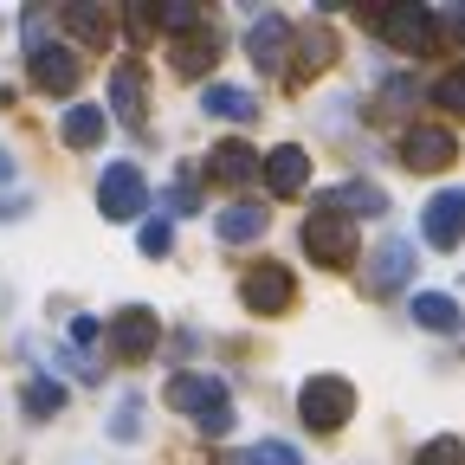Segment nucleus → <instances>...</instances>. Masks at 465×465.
Segmentation results:
<instances>
[{
	"instance_id": "nucleus-1",
	"label": "nucleus",
	"mask_w": 465,
	"mask_h": 465,
	"mask_svg": "<svg viewBox=\"0 0 465 465\" xmlns=\"http://www.w3.org/2000/svg\"><path fill=\"white\" fill-rule=\"evenodd\" d=\"M168 407H174V414H194V427L207 433V440H220L226 427H232V401H226V381L220 375H174L168 381V394H162Z\"/></svg>"
},
{
	"instance_id": "nucleus-2",
	"label": "nucleus",
	"mask_w": 465,
	"mask_h": 465,
	"mask_svg": "<svg viewBox=\"0 0 465 465\" xmlns=\"http://www.w3.org/2000/svg\"><path fill=\"white\" fill-rule=\"evenodd\" d=\"M298 414H304V427L336 433L349 414H356V388H349L342 375H311V381L298 388Z\"/></svg>"
},
{
	"instance_id": "nucleus-3",
	"label": "nucleus",
	"mask_w": 465,
	"mask_h": 465,
	"mask_svg": "<svg viewBox=\"0 0 465 465\" xmlns=\"http://www.w3.org/2000/svg\"><path fill=\"white\" fill-rule=\"evenodd\" d=\"M97 207H104V220H136V213H149V182H143V168L136 162H110L104 168V182H97Z\"/></svg>"
},
{
	"instance_id": "nucleus-4",
	"label": "nucleus",
	"mask_w": 465,
	"mask_h": 465,
	"mask_svg": "<svg viewBox=\"0 0 465 465\" xmlns=\"http://www.w3.org/2000/svg\"><path fill=\"white\" fill-rule=\"evenodd\" d=\"M304 252L317 265H349V259H356V220L336 213V207H317L304 220Z\"/></svg>"
},
{
	"instance_id": "nucleus-5",
	"label": "nucleus",
	"mask_w": 465,
	"mask_h": 465,
	"mask_svg": "<svg viewBox=\"0 0 465 465\" xmlns=\"http://www.w3.org/2000/svg\"><path fill=\"white\" fill-rule=\"evenodd\" d=\"M155 342H162V317H155L149 304H124V311L110 317V349H116L124 362H143Z\"/></svg>"
},
{
	"instance_id": "nucleus-6",
	"label": "nucleus",
	"mask_w": 465,
	"mask_h": 465,
	"mask_svg": "<svg viewBox=\"0 0 465 465\" xmlns=\"http://www.w3.org/2000/svg\"><path fill=\"white\" fill-rule=\"evenodd\" d=\"M420 232H427V246L452 252L465 240V188H440L427 207H420Z\"/></svg>"
},
{
	"instance_id": "nucleus-7",
	"label": "nucleus",
	"mask_w": 465,
	"mask_h": 465,
	"mask_svg": "<svg viewBox=\"0 0 465 465\" xmlns=\"http://www.w3.org/2000/svg\"><path fill=\"white\" fill-rule=\"evenodd\" d=\"M369 26L388 39V45H401V52H420V45H433V20L420 14V7H369Z\"/></svg>"
},
{
	"instance_id": "nucleus-8",
	"label": "nucleus",
	"mask_w": 465,
	"mask_h": 465,
	"mask_svg": "<svg viewBox=\"0 0 465 465\" xmlns=\"http://www.w3.org/2000/svg\"><path fill=\"white\" fill-rule=\"evenodd\" d=\"M240 298H246V311L278 317V311H291V298H298V278H291L284 265H259V272H246Z\"/></svg>"
},
{
	"instance_id": "nucleus-9",
	"label": "nucleus",
	"mask_w": 465,
	"mask_h": 465,
	"mask_svg": "<svg viewBox=\"0 0 465 465\" xmlns=\"http://www.w3.org/2000/svg\"><path fill=\"white\" fill-rule=\"evenodd\" d=\"M407 278H414V240H381L375 259H369L362 291H369V298H388V291H401Z\"/></svg>"
},
{
	"instance_id": "nucleus-10",
	"label": "nucleus",
	"mask_w": 465,
	"mask_h": 465,
	"mask_svg": "<svg viewBox=\"0 0 465 465\" xmlns=\"http://www.w3.org/2000/svg\"><path fill=\"white\" fill-rule=\"evenodd\" d=\"M401 155H407V168L433 174V168H446V162L459 155V143H452V130H440V124H414V130L401 136Z\"/></svg>"
},
{
	"instance_id": "nucleus-11",
	"label": "nucleus",
	"mask_w": 465,
	"mask_h": 465,
	"mask_svg": "<svg viewBox=\"0 0 465 465\" xmlns=\"http://www.w3.org/2000/svg\"><path fill=\"white\" fill-rule=\"evenodd\" d=\"M246 52H252L259 72H278L284 58H291V20H284V14H259L252 33H246Z\"/></svg>"
},
{
	"instance_id": "nucleus-12",
	"label": "nucleus",
	"mask_w": 465,
	"mask_h": 465,
	"mask_svg": "<svg viewBox=\"0 0 465 465\" xmlns=\"http://www.w3.org/2000/svg\"><path fill=\"white\" fill-rule=\"evenodd\" d=\"M26 58H33V84H39V91H72V84L84 78V65H78L72 45H33Z\"/></svg>"
},
{
	"instance_id": "nucleus-13",
	"label": "nucleus",
	"mask_w": 465,
	"mask_h": 465,
	"mask_svg": "<svg viewBox=\"0 0 465 465\" xmlns=\"http://www.w3.org/2000/svg\"><path fill=\"white\" fill-rule=\"evenodd\" d=\"M259 168H265V188H272L278 201H284V194H298V188L311 182V155H304L298 143H284V149H272V155H265Z\"/></svg>"
},
{
	"instance_id": "nucleus-14",
	"label": "nucleus",
	"mask_w": 465,
	"mask_h": 465,
	"mask_svg": "<svg viewBox=\"0 0 465 465\" xmlns=\"http://www.w3.org/2000/svg\"><path fill=\"white\" fill-rule=\"evenodd\" d=\"M265 226H272V213L252 207V201H232V207L213 213V232H220L226 246H252V240H265Z\"/></svg>"
},
{
	"instance_id": "nucleus-15",
	"label": "nucleus",
	"mask_w": 465,
	"mask_h": 465,
	"mask_svg": "<svg viewBox=\"0 0 465 465\" xmlns=\"http://www.w3.org/2000/svg\"><path fill=\"white\" fill-rule=\"evenodd\" d=\"M110 110H116V124L143 130V110H149V104H143V65H130V58L110 72Z\"/></svg>"
},
{
	"instance_id": "nucleus-16",
	"label": "nucleus",
	"mask_w": 465,
	"mask_h": 465,
	"mask_svg": "<svg viewBox=\"0 0 465 465\" xmlns=\"http://www.w3.org/2000/svg\"><path fill=\"white\" fill-rule=\"evenodd\" d=\"M104 104H72L65 116H58V136H65V149H97L104 143Z\"/></svg>"
},
{
	"instance_id": "nucleus-17",
	"label": "nucleus",
	"mask_w": 465,
	"mask_h": 465,
	"mask_svg": "<svg viewBox=\"0 0 465 465\" xmlns=\"http://www.w3.org/2000/svg\"><path fill=\"white\" fill-rule=\"evenodd\" d=\"M213 52H220V33L201 20L194 33H182V39H174V72H182V78L207 72V65H213Z\"/></svg>"
},
{
	"instance_id": "nucleus-18",
	"label": "nucleus",
	"mask_w": 465,
	"mask_h": 465,
	"mask_svg": "<svg viewBox=\"0 0 465 465\" xmlns=\"http://www.w3.org/2000/svg\"><path fill=\"white\" fill-rule=\"evenodd\" d=\"M207 174H213V182H226V188H240V182H252V174H259V155H252L246 143H220V149L207 155Z\"/></svg>"
},
{
	"instance_id": "nucleus-19",
	"label": "nucleus",
	"mask_w": 465,
	"mask_h": 465,
	"mask_svg": "<svg viewBox=\"0 0 465 465\" xmlns=\"http://www.w3.org/2000/svg\"><path fill=\"white\" fill-rule=\"evenodd\" d=\"M201 110H207V116H226V124H252V116H259V97L240 91V84H207Z\"/></svg>"
},
{
	"instance_id": "nucleus-20",
	"label": "nucleus",
	"mask_w": 465,
	"mask_h": 465,
	"mask_svg": "<svg viewBox=\"0 0 465 465\" xmlns=\"http://www.w3.org/2000/svg\"><path fill=\"white\" fill-rule=\"evenodd\" d=\"M58 20H65V33H72V39H84V45H110V39H116L110 14H97V7H65Z\"/></svg>"
},
{
	"instance_id": "nucleus-21",
	"label": "nucleus",
	"mask_w": 465,
	"mask_h": 465,
	"mask_svg": "<svg viewBox=\"0 0 465 465\" xmlns=\"http://www.w3.org/2000/svg\"><path fill=\"white\" fill-rule=\"evenodd\" d=\"M414 323L446 336V330H459V304L446 298V291H420V298H414Z\"/></svg>"
},
{
	"instance_id": "nucleus-22",
	"label": "nucleus",
	"mask_w": 465,
	"mask_h": 465,
	"mask_svg": "<svg viewBox=\"0 0 465 465\" xmlns=\"http://www.w3.org/2000/svg\"><path fill=\"white\" fill-rule=\"evenodd\" d=\"M20 407H26L33 420H52L58 407H65V381H52V375H33V381H26V394H20Z\"/></svg>"
},
{
	"instance_id": "nucleus-23",
	"label": "nucleus",
	"mask_w": 465,
	"mask_h": 465,
	"mask_svg": "<svg viewBox=\"0 0 465 465\" xmlns=\"http://www.w3.org/2000/svg\"><path fill=\"white\" fill-rule=\"evenodd\" d=\"M330 52H336V39H330L323 26H304V33H298V65H304V72H323Z\"/></svg>"
},
{
	"instance_id": "nucleus-24",
	"label": "nucleus",
	"mask_w": 465,
	"mask_h": 465,
	"mask_svg": "<svg viewBox=\"0 0 465 465\" xmlns=\"http://www.w3.org/2000/svg\"><path fill=\"white\" fill-rule=\"evenodd\" d=\"M323 207H336V213H342V207H369V213H381V207H388V194H381L375 182H349V188H342V194H330Z\"/></svg>"
},
{
	"instance_id": "nucleus-25",
	"label": "nucleus",
	"mask_w": 465,
	"mask_h": 465,
	"mask_svg": "<svg viewBox=\"0 0 465 465\" xmlns=\"http://www.w3.org/2000/svg\"><path fill=\"white\" fill-rule=\"evenodd\" d=\"M149 26H162V33H194L201 14L188 7V0H168V7H149Z\"/></svg>"
},
{
	"instance_id": "nucleus-26",
	"label": "nucleus",
	"mask_w": 465,
	"mask_h": 465,
	"mask_svg": "<svg viewBox=\"0 0 465 465\" xmlns=\"http://www.w3.org/2000/svg\"><path fill=\"white\" fill-rule=\"evenodd\" d=\"M240 465H304V459H298V446H284V440H259V446L240 452Z\"/></svg>"
},
{
	"instance_id": "nucleus-27",
	"label": "nucleus",
	"mask_w": 465,
	"mask_h": 465,
	"mask_svg": "<svg viewBox=\"0 0 465 465\" xmlns=\"http://www.w3.org/2000/svg\"><path fill=\"white\" fill-rule=\"evenodd\" d=\"M414 465H465V440L440 433V440H427V446H420V459H414Z\"/></svg>"
},
{
	"instance_id": "nucleus-28",
	"label": "nucleus",
	"mask_w": 465,
	"mask_h": 465,
	"mask_svg": "<svg viewBox=\"0 0 465 465\" xmlns=\"http://www.w3.org/2000/svg\"><path fill=\"white\" fill-rule=\"evenodd\" d=\"M136 246H143V252H149V259H162V252H168V246H174V226H168V220H149V226H143V232H136Z\"/></svg>"
},
{
	"instance_id": "nucleus-29",
	"label": "nucleus",
	"mask_w": 465,
	"mask_h": 465,
	"mask_svg": "<svg viewBox=\"0 0 465 465\" xmlns=\"http://www.w3.org/2000/svg\"><path fill=\"white\" fill-rule=\"evenodd\" d=\"M110 433H116V440H136V433H143V401H136V394H130L124 407H116V420H110Z\"/></svg>"
},
{
	"instance_id": "nucleus-30",
	"label": "nucleus",
	"mask_w": 465,
	"mask_h": 465,
	"mask_svg": "<svg viewBox=\"0 0 465 465\" xmlns=\"http://www.w3.org/2000/svg\"><path fill=\"white\" fill-rule=\"evenodd\" d=\"M433 97H440L446 110H465V72H446V78L433 84Z\"/></svg>"
},
{
	"instance_id": "nucleus-31",
	"label": "nucleus",
	"mask_w": 465,
	"mask_h": 465,
	"mask_svg": "<svg viewBox=\"0 0 465 465\" xmlns=\"http://www.w3.org/2000/svg\"><path fill=\"white\" fill-rule=\"evenodd\" d=\"M427 20H433V33H440V26H452V33H465V7H433Z\"/></svg>"
},
{
	"instance_id": "nucleus-32",
	"label": "nucleus",
	"mask_w": 465,
	"mask_h": 465,
	"mask_svg": "<svg viewBox=\"0 0 465 465\" xmlns=\"http://www.w3.org/2000/svg\"><path fill=\"white\" fill-rule=\"evenodd\" d=\"M162 201H168V207H174V213H194V188H188V182H174V188H168V194H162Z\"/></svg>"
},
{
	"instance_id": "nucleus-33",
	"label": "nucleus",
	"mask_w": 465,
	"mask_h": 465,
	"mask_svg": "<svg viewBox=\"0 0 465 465\" xmlns=\"http://www.w3.org/2000/svg\"><path fill=\"white\" fill-rule=\"evenodd\" d=\"M72 342L91 349V342H97V317H72Z\"/></svg>"
}]
</instances>
